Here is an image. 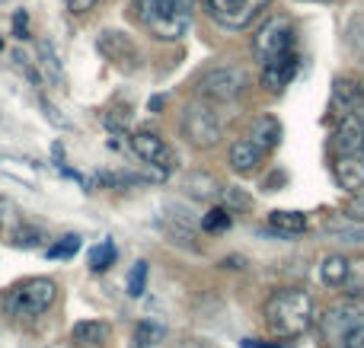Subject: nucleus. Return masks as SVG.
<instances>
[{
    "mask_svg": "<svg viewBox=\"0 0 364 348\" xmlns=\"http://www.w3.org/2000/svg\"><path fill=\"white\" fill-rule=\"evenodd\" d=\"M316 307L314 298L301 288H288V291H275L265 304V323L278 332V336H301L314 326Z\"/></svg>",
    "mask_w": 364,
    "mask_h": 348,
    "instance_id": "nucleus-1",
    "label": "nucleus"
},
{
    "mask_svg": "<svg viewBox=\"0 0 364 348\" xmlns=\"http://www.w3.org/2000/svg\"><path fill=\"white\" fill-rule=\"evenodd\" d=\"M195 0H134L138 19L164 42H176L192 26Z\"/></svg>",
    "mask_w": 364,
    "mask_h": 348,
    "instance_id": "nucleus-2",
    "label": "nucleus"
},
{
    "mask_svg": "<svg viewBox=\"0 0 364 348\" xmlns=\"http://www.w3.org/2000/svg\"><path fill=\"white\" fill-rule=\"evenodd\" d=\"M179 128H182V138L192 147H198V151H211L224 138V121L218 119L211 102H192V106H186L182 109Z\"/></svg>",
    "mask_w": 364,
    "mask_h": 348,
    "instance_id": "nucleus-3",
    "label": "nucleus"
},
{
    "mask_svg": "<svg viewBox=\"0 0 364 348\" xmlns=\"http://www.w3.org/2000/svg\"><path fill=\"white\" fill-rule=\"evenodd\" d=\"M58 298V285L51 278H29L6 294V310L13 317H42Z\"/></svg>",
    "mask_w": 364,
    "mask_h": 348,
    "instance_id": "nucleus-4",
    "label": "nucleus"
},
{
    "mask_svg": "<svg viewBox=\"0 0 364 348\" xmlns=\"http://www.w3.org/2000/svg\"><path fill=\"white\" fill-rule=\"evenodd\" d=\"M250 87V74L243 67H214L198 80V96L205 102H233Z\"/></svg>",
    "mask_w": 364,
    "mask_h": 348,
    "instance_id": "nucleus-5",
    "label": "nucleus"
},
{
    "mask_svg": "<svg viewBox=\"0 0 364 348\" xmlns=\"http://www.w3.org/2000/svg\"><path fill=\"white\" fill-rule=\"evenodd\" d=\"M291 48H294V26H291L288 16H269L262 23V29H259V36L252 38V51H256V58L262 64Z\"/></svg>",
    "mask_w": 364,
    "mask_h": 348,
    "instance_id": "nucleus-6",
    "label": "nucleus"
},
{
    "mask_svg": "<svg viewBox=\"0 0 364 348\" xmlns=\"http://www.w3.org/2000/svg\"><path fill=\"white\" fill-rule=\"evenodd\" d=\"M208 13L227 29H246L250 23H256L259 13L272 4V0H205Z\"/></svg>",
    "mask_w": 364,
    "mask_h": 348,
    "instance_id": "nucleus-7",
    "label": "nucleus"
},
{
    "mask_svg": "<svg viewBox=\"0 0 364 348\" xmlns=\"http://www.w3.org/2000/svg\"><path fill=\"white\" fill-rule=\"evenodd\" d=\"M132 151L138 153L144 163H151L154 170H160L164 176L170 170H176V163H179L176 153H173V147L154 131H134L132 134Z\"/></svg>",
    "mask_w": 364,
    "mask_h": 348,
    "instance_id": "nucleus-8",
    "label": "nucleus"
},
{
    "mask_svg": "<svg viewBox=\"0 0 364 348\" xmlns=\"http://www.w3.org/2000/svg\"><path fill=\"white\" fill-rule=\"evenodd\" d=\"M96 48H100L102 58H109V61L119 64V67H134V64H138V48H134L132 36H125V32H119V29L100 32Z\"/></svg>",
    "mask_w": 364,
    "mask_h": 348,
    "instance_id": "nucleus-9",
    "label": "nucleus"
},
{
    "mask_svg": "<svg viewBox=\"0 0 364 348\" xmlns=\"http://www.w3.org/2000/svg\"><path fill=\"white\" fill-rule=\"evenodd\" d=\"M297 55H294V48L291 51H284V55H275V58H269V61L262 64V87L265 89H284L291 80H294V74H297Z\"/></svg>",
    "mask_w": 364,
    "mask_h": 348,
    "instance_id": "nucleus-10",
    "label": "nucleus"
},
{
    "mask_svg": "<svg viewBox=\"0 0 364 348\" xmlns=\"http://www.w3.org/2000/svg\"><path fill=\"white\" fill-rule=\"evenodd\" d=\"M333 102L346 115H361V119H364V87H361L358 80L336 77V83H333Z\"/></svg>",
    "mask_w": 364,
    "mask_h": 348,
    "instance_id": "nucleus-11",
    "label": "nucleus"
},
{
    "mask_svg": "<svg viewBox=\"0 0 364 348\" xmlns=\"http://www.w3.org/2000/svg\"><path fill=\"white\" fill-rule=\"evenodd\" d=\"M361 144H364V119L361 115H346L333 134L336 153H361Z\"/></svg>",
    "mask_w": 364,
    "mask_h": 348,
    "instance_id": "nucleus-12",
    "label": "nucleus"
},
{
    "mask_svg": "<svg viewBox=\"0 0 364 348\" xmlns=\"http://www.w3.org/2000/svg\"><path fill=\"white\" fill-rule=\"evenodd\" d=\"M227 163H230L233 173H240V176H250V173H256V166L262 163V151H259V147L252 144L250 138L233 141L230 153H227Z\"/></svg>",
    "mask_w": 364,
    "mask_h": 348,
    "instance_id": "nucleus-13",
    "label": "nucleus"
},
{
    "mask_svg": "<svg viewBox=\"0 0 364 348\" xmlns=\"http://www.w3.org/2000/svg\"><path fill=\"white\" fill-rule=\"evenodd\" d=\"M336 179L346 192H358L364 189V157L358 153H339L336 160Z\"/></svg>",
    "mask_w": 364,
    "mask_h": 348,
    "instance_id": "nucleus-14",
    "label": "nucleus"
},
{
    "mask_svg": "<svg viewBox=\"0 0 364 348\" xmlns=\"http://www.w3.org/2000/svg\"><path fill=\"white\" fill-rule=\"evenodd\" d=\"M250 141L259 147V151H272V147L282 144V121L275 115H259L252 121V131H250Z\"/></svg>",
    "mask_w": 364,
    "mask_h": 348,
    "instance_id": "nucleus-15",
    "label": "nucleus"
},
{
    "mask_svg": "<svg viewBox=\"0 0 364 348\" xmlns=\"http://www.w3.org/2000/svg\"><path fill=\"white\" fill-rule=\"evenodd\" d=\"M106 339H109V323H102V320H80L70 330V342L83 348H100L106 345Z\"/></svg>",
    "mask_w": 364,
    "mask_h": 348,
    "instance_id": "nucleus-16",
    "label": "nucleus"
},
{
    "mask_svg": "<svg viewBox=\"0 0 364 348\" xmlns=\"http://www.w3.org/2000/svg\"><path fill=\"white\" fill-rule=\"evenodd\" d=\"M182 192H186L188 198H198V202H211L214 195H220V183L211 176V173H188L186 179H182Z\"/></svg>",
    "mask_w": 364,
    "mask_h": 348,
    "instance_id": "nucleus-17",
    "label": "nucleus"
},
{
    "mask_svg": "<svg viewBox=\"0 0 364 348\" xmlns=\"http://www.w3.org/2000/svg\"><path fill=\"white\" fill-rule=\"evenodd\" d=\"M269 224H272V230H278L282 236L304 234V230H307V217H304L301 211H272Z\"/></svg>",
    "mask_w": 364,
    "mask_h": 348,
    "instance_id": "nucleus-18",
    "label": "nucleus"
},
{
    "mask_svg": "<svg viewBox=\"0 0 364 348\" xmlns=\"http://www.w3.org/2000/svg\"><path fill=\"white\" fill-rule=\"evenodd\" d=\"M320 278H323V285H329V288H342L348 281V259H342V256H326L320 266Z\"/></svg>",
    "mask_w": 364,
    "mask_h": 348,
    "instance_id": "nucleus-19",
    "label": "nucleus"
},
{
    "mask_svg": "<svg viewBox=\"0 0 364 348\" xmlns=\"http://www.w3.org/2000/svg\"><path fill=\"white\" fill-rule=\"evenodd\" d=\"M166 336V330L160 323H154V320H141L138 330H134V348H154L160 345Z\"/></svg>",
    "mask_w": 364,
    "mask_h": 348,
    "instance_id": "nucleus-20",
    "label": "nucleus"
},
{
    "mask_svg": "<svg viewBox=\"0 0 364 348\" xmlns=\"http://www.w3.org/2000/svg\"><path fill=\"white\" fill-rule=\"evenodd\" d=\"M115 262V243L112 240H102L100 246L90 249V268L93 272H106V268H112Z\"/></svg>",
    "mask_w": 364,
    "mask_h": 348,
    "instance_id": "nucleus-21",
    "label": "nucleus"
},
{
    "mask_svg": "<svg viewBox=\"0 0 364 348\" xmlns=\"http://www.w3.org/2000/svg\"><path fill=\"white\" fill-rule=\"evenodd\" d=\"M329 230H333V234L339 236L342 243H355V246H358V243H364V227H361V224L339 221V217H336V221H329Z\"/></svg>",
    "mask_w": 364,
    "mask_h": 348,
    "instance_id": "nucleus-22",
    "label": "nucleus"
},
{
    "mask_svg": "<svg viewBox=\"0 0 364 348\" xmlns=\"http://www.w3.org/2000/svg\"><path fill=\"white\" fill-rule=\"evenodd\" d=\"M220 195H224V208H240V211L252 208L250 192L240 189V185H220Z\"/></svg>",
    "mask_w": 364,
    "mask_h": 348,
    "instance_id": "nucleus-23",
    "label": "nucleus"
},
{
    "mask_svg": "<svg viewBox=\"0 0 364 348\" xmlns=\"http://www.w3.org/2000/svg\"><path fill=\"white\" fill-rule=\"evenodd\" d=\"M346 45L358 58H364V16H352L346 26Z\"/></svg>",
    "mask_w": 364,
    "mask_h": 348,
    "instance_id": "nucleus-24",
    "label": "nucleus"
},
{
    "mask_svg": "<svg viewBox=\"0 0 364 348\" xmlns=\"http://www.w3.org/2000/svg\"><path fill=\"white\" fill-rule=\"evenodd\" d=\"M125 288H128V294H132V298H141V294L147 291V262H134L132 272H128Z\"/></svg>",
    "mask_w": 364,
    "mask_h": 348,
    "instance_id": "nucleus-25",
    "label": "nucleus"
},
{
    "mask_svg": "<svg viewBox=\"0 0 364 348\" xmlns=\"http://www.w3.org/2000/svg\"><path fill=\"white\" fill-rule=\"evenodd\" d=\"M201 227H205L208 234H224V230L230 227V214H227V208H211L205 217H201Z\"/></svg>",
    "mask_w": 364,
    "mask_h": 348,
    "instance_id": "nucleus-26",
    "label": "nucleus"
},
{
    "mask_svg": "<svg viewBox=\"0 0 364 348\" xmlns=\"http://www.w3.org/2000/svg\"><path fill=\"white\" fill-rule=\"evenodd\" d=\"M10 236H13V243H16V246H26V249H32V246H38V243H42V230L26 227V224H16Z\"/></svg>",
    "mask_w": 364,
    "mask_h": 348,
    "instance_id": "nucleus-27",
    "label": "nucleus"
},
{
    "mask_svg": "<svg viewBox=\"0 0 364 348\" xmlns=\"http://www.w3.org/2000/svg\"><path fill=\"white\" fill-rule=\"evenodd\" d=\"M77 249H80V236H77V234H68V236H61V243L48 246V256H51V259H70Z\"/></svg>",
    "mask_w": 364,
    "mask_h": 348,
    "instance_id": "nucleus-28",
    "label": "nucleus"
},
{
    "mask_svg": "<svg viewBox=\"0 0 364 348\" xmlns=\"http://www.w3.org/2000/svg\"><path fill=\"white\" fill-rule=\"evenodd\" d=\"M38 51H42V64H45V70H48V74L55 77L58 83H61V80H64V70H61V61H58L55 48H51L48 42H42V45H38Z\"/></svg>",
    "mask_w": 364,
    "mask_h": 348,
    "instance_id": "nucleus-29",
    "label": "nucleus"
},
{
    "mask_svg": "<svg viewBox=\"0 0 364 348\" xmlns=\"http://www.w3.org/2000/svg\"><path fill=\"white\" fill-rule=\"evenodd\" d=\"M16 224H19V211H16V205H13L10 198L0 195V227H16Z\"/></svg>",
    "mask_w": 364,
    "mask_h": 348,
    "instance_id": "nucleus-30",
    "label": "nucleus"
},
{
    "mask_svg": "<svg viewBox=\"0 0 364 348\" xmlns=\"http://www.w3.org/2000/svg\"><path fill=\"white\" fill-rule=\"evenodd\" d=\"M339 342H342V348H364V320H358Z\"/></svg>",
    "mask_w": 364,
    "mask_h": 348,
    "instance_id": "nucleus-31",
    "label": "nucleus"
},
{
    "mask_svg": "<svg viewBox=\"0 0 364 348\" xmlns=\"http://www.w3.org/2000/svg\"><path fill=\"white\" fill-rule=\"evenodd\" d=\"M13 36H16V38H29V13H26V10L13 13Z\"/></svg>",
    "mask_w": 364,
    "mask_h": 348,
    "instance_id": "nucleus-32",
    "label": "nucleus"
},
{
    "mask_svg": "<svg viewBox=\"0 0 364 348\" xmlns=\"http://www.w3.org/2000/svg\"><path fill=\"white\" fill-rule=\"evenodd\" d=\"M42 109H45V119H51V121H55V125H58V128H70V121H68V119H64V115H61V112H58V109H55V106H51V102H42Z\"/></svg>",
    "mask_w": 364,
    "mask_h": 348,
    "instance_id": "nucleus-33",
    "label": "nucleus"
},
{
    "mask_svg": "<svg viewBox=\"0 0 364 348\" xmlns=\"http://www.w3.org/2000/svg\"><path fill=\"white\" fill-rule=\"evenodd\" d=\"M96 6V0H68V10L70 13H90Z\"/></svg>",
    "mask_w": 364,
    "mask_h": 348,
    "instance_id": "nucleus-34",
    "label": "nucleus"
},
{
    "mask_svg": "<svg viewBox=\"0 0 364 348\" xmlns=\"http://www.w3.org/2000/svg\"><path fill=\"white\" fill-rule=\"evenodd\" d=\"M348 211H352L355 217H364V189L355 192V198H352V208H348Z\"/></svg>",
    "mask_w": 364,
    "mask_h": 348,
    "instance_id": "nucleus-35",
    "label": "nucleus"
},
{
    "mask_svg": "<svg viewBox=\"0 0 364 348\" xmlns=\"http://www.w3.org/2000/svg\"><path fill=\"white\" fill-rule=\"evenodd\" d=\"M227 268H246V259L243 256H230V259H224Z\"/></svg>",
    "mask_w": 364,
    "mask_h": 348,
    "instance_id": "nucleus-36",
    "label": "nucleus"
},
{
    "mask_svg": "<svg viewBox=\"0 0 364 348\" xmlns=\"http://www.w3.org/2000/svg\"><path fill=\"white\" fill-rule=\"evenodd\" d=\"M240 345H243V348H284V345H262L259 339H243Z\"/></svg>",
    "mask_w": 364,
    "mask_h": 348,
    "instance_id": "nucleus-37",
    "label": "nucleus"
},
{
    "mask_svg": "<svg viewBox=\"0 0 364 348\" xmlns=\"http://www.w3.org/2000/svg\"><path fill=\"white\" fill-rule=\"evenodd\" d=\"M164 96H154V99H151V109H154V112H160V109H164Z\"/></svg>",
    "mask_w": 364,
    "mask_h": 348,
    "instance_id": "nucleus-38",
    "label": "nucleus"
},
{
    "mask_svg": "<svg viewBox=\"0 0 364 348\" xmlns=\"http://www.w3.org/2000/svg\"><path fill=\"white\" fill-rule=\"evenodd\" d=\"M361 157H364V144H361Z\"/></svg>",
    "mask_w": 364,
    "mask_h": 348,
    "instance_id": "nucleus-39",
    "label": "nucleus"
}]
</instances>
